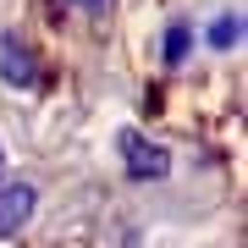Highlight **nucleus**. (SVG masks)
I'll list each match as a JSON object with an SVG mask.
<instances>
[{"mask_svg": "<svg viewBox=\"0 0 248 248\" xmlns=\"http://www.w3.org/2000/svg\"><path fill=\"white\" fill-rule=\"evenodd\" d=\"M33 204H39L33 182H0V237H11L33 221Z\"/></svg>", "mask_w": 248, "mask_h": 248, "instance_id": "obj_3", "label": "nucleus"}, {"mask_svg": "<svg viewBox=\"0 0 248 248\" xmlns=\"http://www.w3.org/2000/svg\"><path fill=\"white\" fill-rule=\"evenodd\" d=\"M122 160H127V177L133 182H166L171 177V149L143 133H122Z\"/></svg>", "mask_w": 248, "mask_h": 248, "instance_id": "obj_1", "label": "nucleus"}, {"mask_svg": "<svg viewBox=\"0 0 248 248\" xmlns=\"http://www.w3.org/2000/svg\"><path fill=\"white\" fill-rule=\"evenodd\" d=\"M187 50H193V28H187V22H171L166 39H160V61H166V66H182Z\"/></svg>", "mask_w": 248, "mask_h": 248, "instance_id": "obj_4", "label": "nucleus"}, {"mask_svg": "<svg viewBox=\"0 0 248 248\" xmlns=\"http://www.w3.org/2000/svg\"><path fill=\"white\" fill-rule=\"evenodd\" d=\"M243 45V11H221L210 22V50H237Z\"/></svg>", "mask_w": 248, "mask_h": 248, "instance_id": "obj_5", "label": "nucleus"}, {"mask_svg": "<svg viewBox=\"0 0 248 248\" xmlns=\"http://www.w3.org/2000/svg\"><path fill=\"white\" fill-rule=\"evenodd\" d=\"M78 6H83V11H105V0H78Z\"/></svg>", "mask_w": 248, "mask_h": 248, "instance_id": "obj_6", "label": "nucleus"}, {"mask_svg": "<svg viewBox=\"0 0 248 248\" xmlns=\"http://www.w3.org/2000/svg\"><path fill=\"white\" fill-rule=\"evenodd\" d=\"M0 83H11V89H39V83H45L39 55L28 50L17 33H0Z\"/></svg>", "mask_w": 248, "mask_h": 248, "instance_id": "obj_2", "label": "nucleus"}]
</instances>
